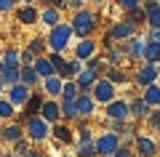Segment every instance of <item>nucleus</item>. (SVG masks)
Masks as SVG:
<instances>
[{
    "label": "nucleus",
    "instance_id": "obj_25",
    "mask_svg": "<svg viewBox=\"0 0 160 157\" xmlns=\"http://www.w3.org/2000/svg\"><path fill=\"white\" fill-rule=\"evenodd\" d=\"M144 61L147 64H160V43L158 40H147V48H144Z\"/></svg>",
    "mask_w": 160,
    "mask_h": 157
},
{
    "label": "nucleus",
    "instance_id": "obj_44",
    "mask_svg": "<svg viewBox=\"0 0 160 157\" xmlns=\"http://www.w3.org/2000/svg\"><path fill=\"white\" fill-rule=\"evenodd\" d=\"M24 157H43V155H40V152H35V149H29V152H27Z\"/></svg>",
    "mask_w": 160,
    "mask_h": 157
},
{
    "label": "nucleus",
    "instance_id": "obj_6",
    "mask_svg": "<svg viewBox=\"0 0 160 157\" xmlns=\"http://www.w3.org/2000/svg\"><path fill=\"white\" fill-rule=\"evenodd\" d=\"M107 120H115V123H128L131 120V104L126 99H115L107 104Z\"/></svg>",
    "mask_w": 160,
    "mask_h": 157
},
{
    "label": "nucleus",
    "instance_id": "obj_28",
    "mask_svg": "<svg viewBox=\"0 0 160 157\" xmlns=\"http://www.w3.org/2000/svg\"><path fill=\"white\" fill-rule=\"evenodd\" d=\"M40 19H43V24H46V27H56V24H62V13H59L56 6H48L46 11L40 13Z\"/></svg>",
    "mask_w": 160,
    "mask_h": 157
},
{
    "label": "nucleus",
    "instance_id": "obj_7",
    "mask_svg": "<svg viewBox=\"0 0 160 157\" xmlns=\"http://www.w3.org/2000/svg\"><path fill=\"white\" fill-rule=\"evenodd\" d=\"M133 146H136L139 157H158V152H160V144L152 139V136H144V133L133 136Z\"/></svg>",
    "mask_w": 160,
    "mask_h": 157
},
{
    "label": "nucleus",
    "instance_id": "obj_11",
    "mask_svg": "<svg viewBox=\"0 0 160 157\" xmlns=\"http://www.w3.org/2000/svg\"><path fill=\"white\" fill-rule=\"evenodd\" d=\"M29 96H32V88H27L24 83H16V85L8 88V101H11L13 107H24Z\"/></svg>",
    "mask_w": 160,
    "mask_h": 157
},
{
    "label": "nucleus",
    "instance_id": "obj_36",
    "mask_svg": "<svg viewBox=\"0 0 160 157\" xmlns=\"http://www.w3.org/2000/svg\"><path fill=\"white\" fill-rule=\"evenodd\" d=\"M128 22H131V24H136V27H139L142 22H147V11H144L142 6H139V8H133V11H128Z\"/></svg>",
    "mask_w": 160,
    "mask_h": 157
},
{
    "label": "nucleus",
    "instance_id": "obj_42",
    "mask_svg": "<svg viewBox=\"0 0 160 157\" xmlns=\"http://www.w3.org/2000/svg\"><path fill=\"white\" fill-rule=\"evenodd\" d=\"M13 6H16V0H0V13H6V11H11Z\"/></svg>",
    "mask_w": 160,
    "mask_h": 157
},
{
    "label": "nucleus",
    "instance_id": "obj_14",
    "mask_svg": "<svg viewBox=\"0 0 160 157\" xmlns=\"http://www.w3.org/2000/svg\"><path fill=\"white\" fill-rule=\"evenodd\" d=\"M43 93H32L27 99V104H24V112H22V123H27V120H32V117H38L40 115V107H43Z\"/></svg>",
    "mask_w": 160,
    "mask_h": 157
},
{
    "label": "nucleus",
    "instance_id": "obj_38",
    "mask_svg": "<svg viewBox=\"0 0 160 157\" xmlns=\"http://www.w3.org/2000/svg\"><path fill=\"white\" fill-rule=\"evenodd\" d=\"M131 144H133V141H123V144L115 149L112 157H133V155H131Z\"/></svg>",
    "mask_w": 160,
    "mask_h": 157
},
{
    "label": "nucleus",
    "instance_id": "obj_17",
    "mask_svg": "<svg viewBox=\"0 0 160 157\" xmlns=\"http://www.w3.org/2000/svg\"><path fill=\"white\" fill-rule=\"evenodd\" d=\"M128 104H131V117H133V120H147L149 112H152V107H149L142 96H139V99H131Z\"/></svg>",
    "mask_w": 160,
    "mask_h": 157
},
{
    "label": "nucleus",
    "instance_id": "obj_39",
    "mask_svg": "<svg viewBox=\"0 0 160 157\" xmlns=\"http://www.w3.org/2000/svg\"><path fill=\"white\" fill-rule=\"evenodd\" d=\"M147 123H149V128H152V130H160V107H158V109H152V112H149Z\"/></svg>",
    "mask_w": 160,
    "mask_h": 157
},
{
    "label": "nucleus",
    "instance_id": "obj_24",
    "mask_svg": "<svg viewBox=\"0 0 160 157\" xmlns=\"http://www.w3.org/2000/svg\"><path fill=\"white\" fill-rule=\"evenodd\" d=\"M0 59H3V67H16V69L22 67V51L13 48V45L3 51V56H0Z\"/></svg>",
    "mask_w": 160,
    "mask_h": 157
},
{
    "label": "nucleus",
    "instance_id": "obj_27",
    "mask_svg": "<svg viewBox=\"0 0 160 157\" xmlns=\"http://www.w3.org/2000/svg\"><path fill=\"white\" fill-rule=\"evenodd\" d=\"M16 19H19V24H35L40 19V13H38V8L24 6V8H19V11H16Z\"/></svg>",
    "mask_w": 160,
    "mask_h": 157
},
{
    "label": "nucleus",
    "instance_id": "obj_50",
    "mask_svg": "<svg viewBox=\"0 0 160 157\" xmlns=\"http://www.w3.org/2000/svg\"><path fill=\"white\" fill-rule=\"evenodd\" d=\"M96 3H104V0H96Z\"/></svg>",
    "mask_w": 160,
    "mask_h": 157
},
{
    "label": "nucleus",
    "instance_id": "obj_2",
    "mask_svg": "<svg viewBox=\"0 0 160 157\" xmlns=\"http://www.w3.org/2000/svg\"><path fill=\"white\" fill-rule=\"evenodd\" d=\"M72 27L69 24H56V27H51V32H48V48H51V53H64L69 45V40H72Z\"/></svg>",
    "mask_w": 160,
    "mask_h": 157
},
{
    "label": "nucleus",
    "instance_id": "obj_16",
    "mask_svg": "<svg viewBox=\"0 0 160 157\" xmlns=\"http://www.w3.org/2000/svg\"><path fill=\"white\" fill-rule=\"evenodd\" d=\"M144 48H147V37H142V35H133V37L128 40V45H126V56H131V59H142V56H144Z\"/></svg>",
    "mask_w": 160,
    "mask_h": 157
},
{
    "label": "nucleus",
    "instance_id": "obj_45",
    "mask_svg": "<svg viewBox=\"0 0 160 157\" xmlns=\"http://www.w3.org/2000/svg\"><path fill=\"white\" fill-rule=\"evenodd\" d=\"M3 157H22V155H16V152H11V155H3Z\"/></svg>",
    "mask_w": 160,
    "mask_h": 157
},
{
    "label": "nucleus",
    "instance_id": "obj_46",
    "mask_svg": "<svg viewBox=\"0 0 160 157\" xmlns=\"http://www.w3.org/2000/svg\"><path fill=\"white\" fill-rule=\"evenodd\" d=\"M22 3H24V6H32V0H22Z\"/></svg>",
    "mask_w": 160,
    "mask_h": 157
},
{
    "label": "nucleus",
    "instance_id": "obj_19",
    "mask_svg": "<svg viewBox=\"0 0 160 157\" xmlns=\"http://www.w3.org/2000/svg\"><path fill=\"white\" fill-rule=\"evenodd\" d=\"M62 85H64V80L59 77V75H51V77L43 80V93H48L51 99H56V96H62Z\"/></svg>",
    "mask_w": 160,
    "mask_h": 157
},
{
    "label": "nucleus",
    "instance_id": "obj_37",
    "mask_svg": "<svg viewBox=\"0 0 160 157\" xmlns=\"http://www.w3.org/2000/svg\"><path fill=\"white\" fill-rule=\"evenodd\" d=\"M51 64H53V69H56V75H62L64 72V67H67V59H64V53H51Z\"/></svg>",
    "mask_w": 160,
    "mask_h": 157
},
{
    "label": "nucleus",
    "instance_id": "obj_32",
    "mask_svg": "<svg viewBox=\"0 0 160 157\" xmlns=\"http://www.w3.org/2000/svg\"><path fill=\"white\" fill-rule=\"evenodd\" d=\"M78 96H80L78 83H75V80H64V85H62V96H59V99H78Z\"/></svg>",
    "mask_w": 160,
    "mask_h": 157
},
{
    "label": "nucleus",
    "instance_id": "obj_47",
    "mask_svg": "<svg viewBox=\"0 0 160 157\" xmlns=\"http://www.w3.org/2000/svg\"><path fill=\"white\" fill-rule=\"evenodd\" d=\"M0 72H3V59H0Z\"/></svg>",
    "mask_w": 160,
    "mask_h": 157
},
{
    "label": "nucleus",
    "instance_id": "obj_53",
    "mask_svg": "<svg viewBox=\"0 0 160 157\" xmlns=\"http://www.w3.org/2000/svg\"><path fill=\"white\" fill-rule=\"evenodd\" d=\"M158 83H160V77H158Z\"/></svg>",
    "mask_w": 160,
    "mask_h": 157
},
{
    "label": "nucleus",
    "instance_id": "obj_29",
    "mask_svg": "<svg viewBox=\"0 0 160 157\" xmlns=\"http://www.w3.org/2000/svg\"><path fill=\"white\" fill-rule=\"evenodd\" d=\"M19 69H22V67H19ZM19 69H16V67H3V72H0V83L8 85V88L16 85V83H19Z\"/></svg>",
    "mask_w": 160,
    "mask_h": 157
},
{
    "label": "nucleus",
    "instance_id": "obj_43",
    "mask_svg": "<svg viewBox=\"0 0 160 157\" xmlns=\"http://www.w3.org/2000/svg\"><path fill=\"white\" fill-rule=\"evenodd\" d=\"M147 40H158V43H160V29H158V32H149Z\"/></svg>",
    "mask_w": 160,
    "mask_h": 157
},
{
    "label": "nucleus",
    "instance_id": "obj_48",
    "mask_svg": "<svg viewBox=\"0 0 160 157\" xmlns=\"http://www.w3.org/2000/svg\"><path fill=\"white\" fill-rule=\"evenodd\" d=\"M0 136H3V125H0Z\"/></svg>",
    "mask_w": 160,
    "mask_h": 157
},
{
    "label": "nucleus",
    "instance_id": "obj_34",
    "mask_svg": "<svg viewBox=\"0 0 160 157\" xmlns=\"http://www.w3.org/2000/svg\"><path fill=\"white\" fill-rule=\"evenodd\" d=\"M13 115H16V107L8 99H0V120H11Z\"/></svg>",
    "mask_w": 160,
    "mask_h": 157
},
{
    "label": "nucleus",
    "instance_id": "obj_35",
    "mask_svg": "<svg viewBox=\"0 0 160 157\" xmlns=\"http://www.w3.org/2000/svg\"><path fill=\"white\" fill-rule=\"evenodd\" d=\"M147 27H149V32H158L160 29V8L147 11Z\"/></svg>",
    "mask_w": 160,
    "mask_h": 157
},
{
    "label": "nucleus",
    "instance_id": "obj_41",
    "mask_svg": "<svg viewBox=\"0 0 160 157\" xmlns=\"http://www.w3.org/2000/svg\"><path fill=\"white\" fill-rule=\"evenodd\" d=\"M118 6L123 8V11H133V8L142 6V0H118Z\"/></svg>",
    "mask_w": 160,
    "mask_h": 157
},
{
    "label": "nucleus",
    "instance_id": "obj_20",
    "mask_svg": "<svg viewBox=\"0 0 160 157\" xmlns=\"http://www.w3.org/2000/svg\"><path fill=\"white\" fill-rule=\"evenodd\" d=\"M32 67H35V72L40 75V80H46V77H51V75H56V69H53V64H51V59H48V56H38Z\"/></svg>",
    "mask_w": 160,
    "mask_h": 157
},
{
    "label": "nucleus",
    "instance_id": "obj_30",
    "mask_svg": "<svg viewBox=\"0 0 160 157\" xmlns=\"http://www.w3.org/2000/svg\"><path fill=\"white\" fill-rule=\"evenodd\" d=\"M107 80L112 85H120V83H128V75H126V69H120V67H107Z\"/></svg>",
    "mask_w": 160,
    "mask_h": 157
},
{
    "label": "nucleus",
    "instance_id": "obj_5",
    "mask_svg": "<svg viewBox=\"0 0 160 157\" xmlns=\"http://www.w3.org/2000/svg\"><path fill=\"white\" fill-rule=\"evenodd\" d=\"M96 152H99V157H107V155H115V149H118L123 141H120V136L115 133V130H104L102 136H96Z\"/></svg>",
    "mask_w": 160,
    "mask_h": 157
},
{
    "label": "nucleus",
    "instance_id": "obj_49",
    "mask_svg": "<svg viewBox=\"0 0 160 157\" xmlns=\"http://www.w3.org/2000/svg\"><path fill=\"white\" fill-rule=\"evenodd\" d=\"M0 91H3V83H0Z\"/></svg>",
    "mask_w": 160,
    "mask_h": 157
},
{
    "label": "nucleus",
    "instance_id": "obj_18",
    "mask_svg": "<svg viewBox=\"0 0 160 157\" xmlns=\"http://www.w3.org/2000/svg\"><path fill=\"white\" fill-rule=\"evenodd\" d=\"M51 136L59 141V144H72V139H75L72 128H69V125H64V123H56V125H51Z\"/></svg>",
    "mask_w": 160,
    "mask_h": 157
},
{
    "label": "nucleus",
    "instance_id": "obj_52",
    "mask_svg": "<svg viewBox=\"0 0 160 157\" xmlns=\"http://www.w3.org/2000/svg\"><path fill=\"white\" fill-rule=\"evenodd\" d=\"M133 157H139V155H133Z\"/></svg>",
    "mask_w": 160,
    "mask_h": 157
},
{
    "label": "nucleus",
    "instance_id": "obj_4",
    "mask_svg": "<svg viewBox=\"0 0 160 157\" xmlns=\"http://www.w3.org/2000/svg\"><path fill=\"white\" fill-rule=\"evenodd\" d=\"M115 93H118V85H112L107 77H99L96 85H93V91H91L93 101L96 104H104V107H107L109 101H115Z\"/></svg>",
    "mask_w": 160,
    "mask_h": 157
},
{
    "label": "nucleus",
    "instance_id": "obj_22",
    "mask_svg": "<svg viewBox=\"0 0 160 157\" xmlns=\"http://www.w3.org/2000/svg\"><path fill=\"white\" fill-rule=\"evenodd\" d=\"M19 83H24L27 88H35V85L43 83V80H40V75L35 72V67H22L19 69Z\"/></svg>",
    "mask_w": 160,
    "mask_h": 157
},
{
    "label": "nucleus",
    "instance_id": "obj_33",
    "mask_svg": "<svg viewBox=\"0 0 160 157\" xmlns=\"http://www.w3.org/2000/svg\"><path fill=\"white\" fill-rule=\"evenodd\" d=\"M46 45H48V40H43V37H35V40H29L27 51L32 53L35 59H38V56H43V51H46Z\"/></svg>",
    "mask_w": 160,
    "mask_h": 157
},
{
    "label": "nucleus",
    "instance_id": "obj_23",
    "mask_svg": "<svg viewBox=\"0 0 160 157\" xmlns=\"http://www.w3.org/2000/svg\"><path fill=\"white\" fill-rule=\"evenodd\" d=\"M142 99L147 101L152 109H158V107H160V83L147 85V88H144V93H142Z\"/></svg>",
    "mask_w": 160,
    "mask_h": 157
},
{
    "label": "nucleus",
    "instance_id": "obj_21",
    "mask_svg": "<svg viewBox=\"0 0 160 157\" xmlns=\"http://www.w3.org/2000/svg\"><path fill=\"white\" fill-rule=\"evenodd\" d=\"M0 139H6L8 144H16L19 139H24V128H22V123H11V125H6Z\"/></svg>",
    "mask_w": 160,
    "mask_h": 157
},
{
    "label": "nucleus",
    "instance_id": "obj_40",
    "mask_svg": "<svg viewBox=\"0 0 160 157\" xmlns=\"http://www.w3.org/2000/svg\"><path fill=\"white\" fill-rule=\"evenodd\" d=\"M13 152L24 157V155H27V152H29V139H19L16 144H13Z\"/></svg>",
    "mask_w": 160,
    "mask_h": 157
},
{
    "label": "nucleus",
    "instance_id": "obj_15",
    "mask_svg": "<svg viewBox=\"0 0 160 157\" xmlns=\"http://www.w3.org/2000/svg\"><path fill=\"white\" fill-rule=\"evenodd\" d=\"M96 80H99V75L93 72V69L83 67V72H80L78 77H75V83H78L80 93H91V91H93V85H96Z\"/></svg>",
    "mask_w": 160,
    "mask_h": 157
},
{
    "label": "nucleus",
    "instance_id": "obj_10",
    "mask_svg": "<svg viewBox=\"0 0 160 157\" xmlns=\"http://www.w3.org/2000/svg\"><path fill=\"white\" fill-rule=\"evenodd\" d=\"M40 117L46 120V123L56 125L59 120H62V109H59V101H56V99H46V101H43V107H40Z\"/></svg>",
    "mask_w": 160,
    "mask_h": 157
},
{
    "label": "nucleus",
    "instance_id": "obj_3",
    "mask_svg": "<svg viewBox=\"0 0 160 157\" xmlns=\"http://www.w3.org/2000/svg\"><path fill=\"white\" fill-rule=\"evenodd\" d=\"M24 136H27L29 141H46L48 136H51V123H46V120L40 117H32L24 123Z\"/></svg>",
    "mask_w": 160,
    "mask_h": 157
},
{
    "label": "nucleus",
    "instance_id": "obj_26",
    "mask_svg": "<svg viewBox=\"0 0 160 157\" xmlns=\"http://www.w3.org/2000/svg\"><path fill=\"white\" fill-rule=\"evenodd\" d=\"M59 109H62L64 120H78V104H75V99H59Z\"/></svg>",
    "mask_w": 160,
    "mask_h": 157
},
{
    "label": "nucleus",
    "instance_id": "obj_8",
    "mask_svg": "<svg viewBox=\"0 0 160 157\" xmlns=\"http://www.w3.org/2000/svg\"><path fill=\"white\" fill-rule=\"evenodd\" d=\"M158 77H160V67H158V64H147V61H144L142 67L136 69V77H133V83H136L139 88H147V85L158 83Z\"/></svg>",
    "mask_w": 160,
    "mask_h": 157
},
{
    "label": "nucleus",
    "instance_id": "obj_9",
    "mask_svg": "<svg viewBox=\"0 0 160 157\" xmlns=\"http://www.w3.org/2000/svg\"><path fill=\"white\" fill-rule=\"evenodd\" d=\"M96 51H99L96 40H93V37H83L78 45H75V59H80V61H88V59L96 56Z\"/></svg>",
    "mask_w": 160,
    "mask_h": 157
},
{
    "label": "nucleus",
    "instance_id": "obj_31",
    "mask_svg": "<svg viewBox=\"0 0 160 157\" xmlns=\"http://www.w3.org/2000/svg\"><path fill=\"white\" fill-rule=\"evenodd\" d=\"M78 157H99L96 141H78Z\"/></svg>",
    "mask_w": 160,
    "mask_h": 157
},
{
    "label": "nucleus",
    "instance_id": "obj_51",
    "mask_svg": "<svg viewBox=\"0 0 160 157\" xmlns=\"http://www.w3.org/2000/svg\"><path fill=\"white\" fill-rule=\"evenodd\" d=\"M107 157H112V155H107Z\"/></svg>",
    "mask_w": 160,
    "mask_h": 157
},
{
    "label": "nucleus",
    "instance_id": "obj_12",
    "mask_svg": "<svg viewBox=\"0 0 160 157\" xmlns=\"http://www.w3.org/2000/svg\"><path fill=\"white\" fill-rule=\"evenodd\" d=\"M136 24H131L126 19V22H118V24H112V29H109V37L112 40H131L133 35H136Z\"/></svg>",
    "mask_w": 160,
    "mask_h": 157
},
{
    "label": "nucleus",
    "instance_id": "obj_1",
    "mask_svg": "<svg viewBox=\"0 0 160 157\" xmlns=\"http://www.w3.org/2000/svg\"><path fill=\"white\" fill-rule=\"evenodd\" d=\"M96 24H99V19H96V13H93L91 8H80V11H75L69 27H72V32L83 40V37H91V35L96 32Z\"/></svg>",
    "mask_w": 160,
    "mask_h": 157
},
{
    "label": "nucleus",
    "instance_id": "obj_13",
    "mask_svg": "<svg viewBox=\"0 0 160 157\" xmlns=\"http://www.w3.org/2000/svg\"><path fill=\"white\" fill-rule=\"evenodd\" d=\"M75 104H78V120H88L93 115V109H96V101H93L91 93H80L75 99Z\"/></svg>",
    "mask_w": 160,
    "mask_h": 157
}]
</instances>
